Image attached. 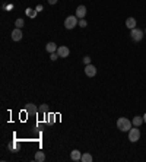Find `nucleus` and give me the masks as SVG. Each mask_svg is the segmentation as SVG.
Listing matches in <instances>:
<instances>
[{"mask_svg":"<svg viewBox=\"0 0 146 162\" xmlns=\"http://www.w3.org/2000/svg\"><path fill=\"white\" fill-rule=\"evenodd\" d=\"M132 126H133V123L130 120H127L126 117H120L117 120V129L120 132H129L132 129Z\"/></svg>","mask_w":146,"mask_h":162,"instance_id":"1","label":"nucleus"},{"mask_svg":"<svg viewBox=\"0 0 146 162\" xmlns=\"http://www.w3.org/2000/svg\"><path fill=\"white\" fill-rule=\"evenodd\" d=\"M130 35H132V39H133V41L139 43V41H142V38L145 37V32L139 28H133V29H130Z\"/></svg>","mask_w":146,"mask_h":162,"instance_id":"2","label":"nucleus"},{"mask_svg":"<svg viewBox=\"0 0 146 162\" xmlns=\"http://www.w3.org/2000/svg\"><path fill=\"white\" fill-rule=\"evenodd\" d=\"M140 139V130H139V127H132V129L129 130V140L130 142H137V140Z\"/></svg>","mask_w":146,"mask_h":162,"instance_id":"3","label":"nucleus"},{"mask_svg":"<svg viewBox=\"0 0 146 162\" xmlns=\"http://www.w3.org/2000/svg\"><path fill=\"white\" fill-rule=\"evenodd\" d=\"M78 16L75 15V16H67L64 19V28L66 29H73L76 25H78Z\"/></svg>","mask_w":146,"mask_h":162,"instance_id":"4","label":"nucleus"},{"mask_svg":"<svg viewBox=\"0 0 146 162\" xmlns=\"http://www.w3.org/2000/svg\"><path fill=\"white\" fill-rule=\"evenodd\" d=\"M85 75L88 76V78H94L96 75V67L94 64H86L85 66Z\"/></svg>","mask_w":146,"mask_h":162,"instance_id":"5","label":"nucleus"},{"mask_svg":"<svg viewBox=\"0 0 146 162\" xmlns=\"http://www.w3.org/2000/svg\"><path fill=\"white\" fill-rule=\"evenodd\" d=\"M25 111H26L28 115H35L39 111V108H37V105H34V104H26L25 105Z\"/></svg>","mask_w":146,"mask_h":162,"instance_id":"6","label":"nucleus"},{"mask_svg":"<svg viewBox=\"0 0 146 162\" xmlns=\"http://www.w3.org/2000/svg\"><path fill=\"white\" fill-rule=\"evenodd\" d=\"M22 37H23V34H22V29L21 28H15L12 31V39H13V41H21Z\"/></svg>","mask_w":146,"mask_h":162,"instance_id":"7","label":"nucleus"},{"mask_svg":"<svg viewBox=\"0 0 146 162\" xmlns=\"http://www.w3.org/2000/svg\"><path fill=\"white\" fill-rule=\"evenodd\" d=\"M57 54L60 57H69L70 50H69V47H66V45H60V47L57 48Z\"/></svg>","mask_w":146,"mask_h":162,"instance_id":"8","label":"nucleus"},{"mask_svg":"<svg viewBox=\"0 0 146 162\" xmlns=\"http://www.w3.org/2000/svg\"><path fill=\"white\" fill-rule=\"evenodd\" d=\"M85 15H86V7H85L83 5L78 6V9H76V16H78L79 19H83Z\"/></svg>","mask_w":146,"mask_h":162,"instance_id":"9","label":"nucleus"},{"mask_svg":"<svg viewBox=\"0 0 146 162\" xmlns=\"http://www.w3.org/2000/svg\"><path fill=\"white\" fill-rule=\"evenodd\" d=\"M70 159H72V161H75V162L80 161V159H82V153H80L78 149H75V151L70 152Z\"/></svg>","mask_w":146,"mask_h":162,"instance_id":"10","label":"nucleus"},{"mask_svg":"<svg viewBox=\"0 0 146 162\" xmlns=\"http://www.w3.org/2000/svg\"><path fill=\"white\" fill-rule=\"evenodd\" d=\"M132 123H133V126H136V127H140L142 124L145 123L143 121V115H136V117H133V120H132Z\"/></svg>","mask_w":146,"mask_h":162,"instance_id":"11","label":"nucleus"},{"mask_svg":"<svg viewBox=\"0 0 146 162\" xmlns=\"http://www.w3.org/2000/svg\"><path fill=\"white\" fill-rule=\"evenodd\" d=\"M126 26H127L129 29L136 28V19L135 18H127V19H126Z\"/></svg>","mask_w":146,"mask_h":162,"instance_id":"12","label":"nucleus"},{"mask_svg":"<svg viewBox=\"0 0 146 162\" xmlns=\"http://www.w3.org/2000/svg\"><path fill=\"white\" fill-rule=\"evenodd\" d=\"M57 48H59V47H57L54 43H48V44L45 45V50L48 51V53H56Z\"/></svg>","mask_w":146,"mask_h":162,"instance_id":"13","label":"nucleus"},{"mask_svg":"<svg viewBox=\"0 0 146 162\" xmlns=\"http://www.w3.org/2000/svg\"><path fill=\"white\" fill-rule=\"evenodd\" d=\"M35 161H37V162L45 161V153H44V152H37V153H35Z\"/></svg>","mask_w":146,"mask_h":162,"instance_id":"14","label":"nucleus"},{"mask_svg":"<svg viewBox=\"0 0 146 162\" xmlns=\"http://www.w3.org/2000/svg\"><path fill=\"white\" fill-rule=\"evenodd\" d=\"M82 162H92V155L91 153H82Z\"/></svg>","mask_w":146,"mask_h":162,"instance_id":"15","label":"nucleus"},{"mask_svg":"<svg viewBox=\"0 0 146 162\" xmlns=\"http://www.w3.org/2000/svg\"><path fill=\"white\" fill-rule=\"evenodd\" d=\"M23 25H25L23 19H16V21H15V26H16V28H21V29H22Z\"/></svg>","mask_w":146,"mask_h":162,"instance_id":"16","label":"nucleus"},{"mask_svg":"<svg viewBox=\"0 0 146 162\" xmlns=\"http://www.w3.org/2000/svg\"><path fill=\"white\" fill-rule=\"evenodd\" d=\"M26 15L29 18H35L37 16V10H32V9H26Z\"/></svg>","mask_w":146,"mask_h":162,"instance_id":"17","label":"nucleus"},{"mask_svg":"<svg viewBox=\"0 0 146 162\" xmlns=\"http://www.w3.org/2000/svg\"><path fill=\"white\" fill-rule=\"evenodd\" d=\"M59 57H60V56H59L57 53H50V59L53 60V62H56V60L59 59Z\"/></svg>","mask_w":146,"mask_h":162,"instance_id":"18","label":"nucleus"},{"mask_svg":"<svg viewBox=\"0 0 146 162\" xmlns=\"http://www.w3.org/2000/svg\"><path fill=\"white\" fill-rule=\"evenodd\" d=\"M86 25H88V22H86L85 19H80V21H79V26H80V28H85Z\"/></svg>","mask_w":146,"mask_h":162,"instance_id":"19","label":"nucleus"},{"mask_svg":"<svg viewBox=\"0 0 146 162\" xmlns=\"http://www.w3.org/2000/svg\"><path fill=\"white\" fill-rule=\"evenodd\" d=\"M47 111V105H45V104H43V105L39 107V112H45Z\"/></svg>","mask_w":146,"mask_h":162,"instance_id":"20","label":"nucleus"},{"mask_svg":"<svg viewBox=\"0 0 146 162\" xmlns=\"http://www.w3.org/2000/svg\"><path fill=\"white\" fill-rule=\"evenodd\" d=\"M83 62H85V64H91V57L89 56L83 57Z\"/></svg>","mask_w":146,"mask_h":162,"instance_id":"21","label":"nucleus"},{"mask_svg":"<svg viewBox=\"0 0 146 162\" xmlns=\"http://www.w3.org/2000/svg\"><path fill=\"white\" fill-rule=\"evenodd\" d=\"M57 2H59V0H48V3H50V5H56Z\"/></svg>","mask_w":146,"mask_h":162,"instance_id":"22","label":"nucleus"},{"mask_svg":"<svg viewBox=\"0 0 146 162\" xmlns=\"http://www.w3.org/2000/svg\"><path fill=\"white\" fill-rule=\"evenodd\" d=\"M35 10H37V12H39V10H43V6H41V5H39V6H37V9H35Z\"/></svg>","mask_w":146,"mask_h":162,"instance_id":"23","label":"nucleus"},{"mask_svg":"<svg viewBox=\"0 0 146 162\" xmlns=\"http://www.w3.org/2000/svg\"><path fill=\"white\" fill-rule=\"evenodd\" d=\"M143 121L146 123V114H143Z\"/></svg>","mask_w":146,"mask_h":162,"instance_id":"24","label":"nucleus"},{"mask_svg":"<svg viewBox=\"0 0 146 162\" xmlns=\"http://www.w3.org/2000/svg\"><path fill=\"white\" fill-rule=\"evenodd\" d=\"M145 34H146V29H145Z\"/></svg>","mask_w":146,"mask_h":162,"instance_id":"25","label":"nucleus"}]
</instances>
